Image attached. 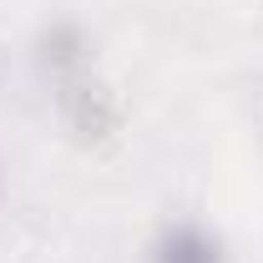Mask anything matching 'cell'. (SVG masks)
<instances>
[{"label":"cell","mask_w":263,"mask_h":263,"mask_svg":"<svg viewBox=\"0 0 263 263\" xmlns=\"http://www.w3.org/2000/svg\"><path fill=\"white\" fill-rule=\"evenodd\" d=\"M147 263H228V243L218 228H208L197 218H177L152 238Z\"/></svg>","instance_id":"obj_2"},{"label":"cell","mask_w":263,"mask_h":263,"mask_svg":"<svg viewBox=\"0 0 263 263\" xmlns=\"http://www.w3.org/2000/svg\"><path fill=\"white\" fill-rule=\"evenodd\" d=\"M35 66H41V81H46V91L56 101L61 122L81 142H106L117 132V122H122L117 97H111V86H106V76L97 66L91 35L76 21L41 26V35H35Z\"/></svg>","instance_id":"obj_1"}]
</instances>
